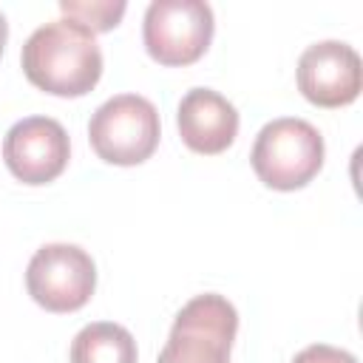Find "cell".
<instances>
[{
	"label": "cell",
	"instance_id": "obj_6",
	"mask_svg": "<svg viewBox=\"0 0 363 363\" xmlns=\"http://www.w3.org/2000/svg\"><path fill=\"white\" fill-rule=\"evenodd\" d=\"M26 289L45 312H77L96 289V264L77 244H43L26 267Z\"/></svg>",
	"mask_w": 363,
	"mask_h": 363
},
{
	"label": "cell",
	"instance_id": "obj_5",
	"mask_svg": "<svg viewBox=\"0 0 363 363\" xmlns=\"http://www.w3.org/2000/svg\"><path fill=\"white\" fill-rule=\"evenodd\" d=\"M216 17L204 0H153L145 9L142 43L159 65H190L213 43Z\"/></svg>",
	"mask_w": 363,
	"mask_h": 363
},
{
	"label": "cell",
	"instance_id": "obj_13",
	"mask_svg": "<svg viewBox=\"0 0 363 363\" xmlns=\"http://www.w3.org/2000/svg\"><path fill=\"white\" fill-rule=\"evenodd\" d=\"M6 40H9V23H6V14L0 11V57H3V48H6Z\"/></svg>",
	"mask_w": 363,
	"mask_h": 363
},
{
	"label": "cell",
	"instance_id": "obj_12",
	"mask_svg": "<svg viewBox=\"0 0 363 363\" xmlns=\"http://www.w3.org/2000/svg\"><path fill=\"white\" fill-rule=\"evenodd\" d=\"M292 363H357L352 352L346 349H337V346H329V343H312L306 349H301Z\"/></svg>",
	"mask_w": 363,
	"mask_h": 363
},
{
	"label": "cell",
	"instance_id": "obj_8",
	"mask_svg": "<svg viewBox=\"0 0 363 363\" xmlns=\"http://www.w3.org/2000/svg\"><path fill=\"white\" fill-rule=\"evenodd\" d=\"M298 91L318 108H343L360 96L363 65L360 54L340 40L312 43L298 57Z\"/></svg>",
	"mask_w": 363,
	"mask_h": 363
},
{
	"label": "cell",
	"instance_id": "obj_11",
	"mask_svg": "<svg viewBox=\"0 0 363 363\" xmlns=\"http://www.w3.org/2000/svg\"><path fill=\"white\" fill-rule=\"evenodd\" d=\"M125 9L128 6L122 0H62L60 3V11L65 20H74L94 34L116 28L125 17Z\"/></svg>",
	"mask_w": 363,
	"mask_h": 363
},
{
	"label": "cell",
	"instance_id": "obj_2",
	"mask_svg": "<svg viewBox=\"0 0 363 363\" xmlns=\"http://www.w3.org/2000/svg\"><path fill=\"white\" fill-rule=\"evenodd\" d=\"M326 145L320 130L298 116H281L267 122L252 145L250 164L269 190H301L323 167Z\"/></svg>",
	"mask_w": 363,
	"mask_h": 363
},
{
	"label": "cell",
	"instance_id": "obj_4",
	"mask_svg": "<svg viewBox=\"0 0 363 363\" xmlns=\"http://www.w3.org/2000/svg\"><path fill=\"white\" fill-rule=\"evenodd\" d=\"M235 332L238 312L224 295H196L179 309L156 363H230Z\"/></svg>",
	"mask_w": 363,
	"mask_h": 363
},
{
	"label": "cell",
	"instance_id": "obj_3",
	"mask_svg": "<svg viewBox=\"0 0 363 363\" xmlns=\"http://www.w3.org/2000/svg\"><path fill=\"white\" fill-rule=\"evenodd\" d=\"M159 111L139 94H116L105 99L88 122V142L94 153L119 167L147 162L159 147Z\"/></svg>",
	"mask_w": 363,
	"mask_h": 363
},
{
	"label": "cell",
	"instance_id": "obj_10",
	"mask_svg": "<svg viewBox=\"0 0 363 363\" xmlns=\"http://www.w3.org/2000/svg\"><path fill=\"white\" fill-rule=\"evenodd\" d=\"M136 357L133 335L113 320L88 323L71 340V363H136Z\"/></svg>",
	"mask_w": 363,
	"mask_h": 363
},
{
	"label": "cell",
	"instance_id": "obj_9",
	"mask_svg": "<svg viewBox=\"0 0 363 363\" xmlns=\"http://www.w3.org/2000/svg\"><path fill=\"white\" fill-rule=\"evenodd\" d=\"M176 128L193 153L216 156L235 142L238 111L213 88H190L176 108Z\"/></svg>",
	"mask_w": 363,
	"mask_h": 363
},
{
	"label": "cell",
	"instance_id": "obj_1",
	"mask_svg": "<svg viewBox=\"0 0 363 363\" xmlns=\"http://www.w3.org/2000/svg\"><path fill=\"white\" fill-rule=\"evenodd\" d=\"M20 65L26 79L51 96H85L102 77V48L94 31L60 17L28 34Z\"/></svg>",
	"mask_w": 363,
	"mask_h": 363
},
{
	"label": "cell",
	"instance_id": "obj_7",
	"mask_svg": "<svg viewBox=\"0 0 363 363\" xmlns=\"http://www.w3.org/2000/svg\"><path fill=\"white\" fill-rule=\"evenodd\" d=\"M71 139L51 116H26L3 136V162L23 184H48L68 167Z\"/></svg>",
	"mask_w": 363,
	"mask_h": 363
}]
</instances>
